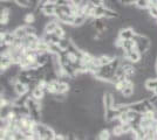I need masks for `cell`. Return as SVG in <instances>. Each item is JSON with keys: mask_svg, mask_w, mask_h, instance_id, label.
Wrapping results in <instances>:
<instances>
[{"mask_svg": "<svg viewBox=\"0 0 157 140\" xmlns=\"http://www.w3.org/2000/svg\"><path fill=\"white\" fill-rule=\"evenodd\" d=\"M13 88H14V91L17 92V95H18V96H24V95L29 93V88L27 87L26 84H24V83L19 82V81L14 82Z\"/></svg>", "mask_w": 157, "mask_h": 140, "instance_id": "8992f818", "label": "cell"}, {"mask_svg": "<svg viewBox=\"0 0 157 140\" xmlns=\"http://www.w3.org/2000/svg\"><path fill=\"white\" fill-rule=\"evenodd\" d=\"M13 64H14V62L10 54H1V64H0V67H1V73H5V71L8 70Z\"/></svg>", "mask_w": 157, "mask_h": 140, "instance_id": "277c9868", "label": "cell"}, {"mask_svg": "<svg viewBox=\"0 0 157 140\" xmlns=\"http://www.w3.org/2000/svg\"><path fill=\"white\" fill-rule=\"evenodd\" d=\"M144 87H145L147 90H149V91L152 92L157 88V78H148V80L145 81V83H144Z\"/></svg>", "mask_w": 157, "mask_h": 140, "instance_id": "ba28073f", "label": "cell"}, {"mask_svg": "<svg viewBox=\"0 0 157 140\" xmlns=\"http://www.w3.org/2000/svg\"><path fill=\"white\" fill-rule=\"evenodd\" d=\"M122 49L124 52H129V50L136 49V42H135V40H124L123 41V45H122Z\"/></svg>", "mask_w": 157, "mask_h": 140, "instance_id": "52a82bcc", "label": "cell"}, {"mask_svg": "<svg viewBox=\"0 0 157 140\" xmlns=\"http://www.w3.org/2000/svg\"><path fill=\"white\" fill-rule=\"evenodd\" d=\"M14 2L18 6L22 7V8H29L31 6V0H14Z\"/></svg>", "mask_w": 157, "mask_h": 140, "instance_id": "30bf717a", "label": "cell"}, {"mask_svg": "<svg viewBox=\"0 0 157 140\" xmlns=\"http://www.w3.org/2000/svg\"><path fill=\"white\" fill-rule=\"evenodd\" d=\"M1 2H14V0H1Z\"/></svg>", "mask_w": 157, "mask_h": 140, "instance_id": "4fadbf2b", "label": "cell"}, {"mask_svg": "<svg viewBox=\"0 0 157 140\" xmlns=\"http://www.w3.org/2000/svg\"><path fill=\"white\" fill-rule=\"evenodd\" d=\"M124 59H127L128 61H130L131 63H134V64H137V63H140V62L142 61V59H143V55L140 53L138 50L134 49V50L125 52Z\"/></svg>", "mask_w": 157, "mask_h": 140, "instance_id": "3957f363", "label": "cell"}, {"mask_svg": "<svg viewBox=\"0 0 157 140\" xmlns=\"http://www.w3.org/2000/svg\"><path fill=\"white\" fill-rule=\"evenodd\" d=\"M136 2H137V0H123L122 1V4L124 6H135Z\"/></svg>", "mask_w": 157, "mask_h": 140, "instance_id": "8fae6325", "label": "cell"}, {"mask_svg": "<svg viewBox=\"0 0 157 140\" xmlns=\"http://www.w3.org/2000/svg\"><path fill=\"white\" fill-rule=\"evenodd\" d=\"M134 40L136 42V50H138L142 55H145L151 49L152 41L148 36L141 35V34H136V36H135Z\"/></svg>", "mask_w": 157, "mask_h": 140, "instance_id": "6da1fadb", "label": "cell"}, {"mask_svg": "<svg viewBox=\"0 0 157 140\" xmlns=\"http://www.w3.org/2000/svg\"><path fill=\"white\" fill-rule=\"evenodd\" d=\"M135 6L137 7V8H140V9H148L151 6L150 0H137V2H136Z\"/></svg>", "mask_w": 157, "mask_h": 140, "instance_id": "9c48e42d", "label": "cell"}, {"mask_svg": "<svg viewBox=\"0 0 157 140\" xmlns=\"http://www.w3.org/2000/svg\"><path fill=\"white\" fill-rule=\"evenodd\" d=\"M29 95H31V97L34 98L35 100H38V102H42L44 98L46 97L47 92H46V90H44V89H41V88H39L38 85H36L34 89L31 90Z\"/></svg>", "mask_w": 157, "mask_h": 140, "instance_id": "5b68a950", "label": "cell"}, {"mask_svg": "<svg viewBox=\"0 0 157 140\" xmlns=\"http://www.w3.org/2000/svg\"><path fill=\"white\" fill-rule=\"evenodd\" d=\"M136 34L137 33L135 32L134 28H131V27H123L118 32V38H121L122 40H134Z\"/></svg>", "mask_w": 157, "mask_h": 140, "instance_id": "7a4b0ae2", "label": "cell"}, {"mask_svg": "<svg viewBox=\"0 0 157 140\" xmlns=\"http://www.w3.org/2000/svg\"><path fill=\"white\" fill-rule=\"evenodd\" d=\"M51 0H39V6H42V5H46V4H49Z\"/></svg>", "mask_w": 157, "mask_h": 140, "instance_id": "7c38bea8", "label": "cell"}]
</instances>
